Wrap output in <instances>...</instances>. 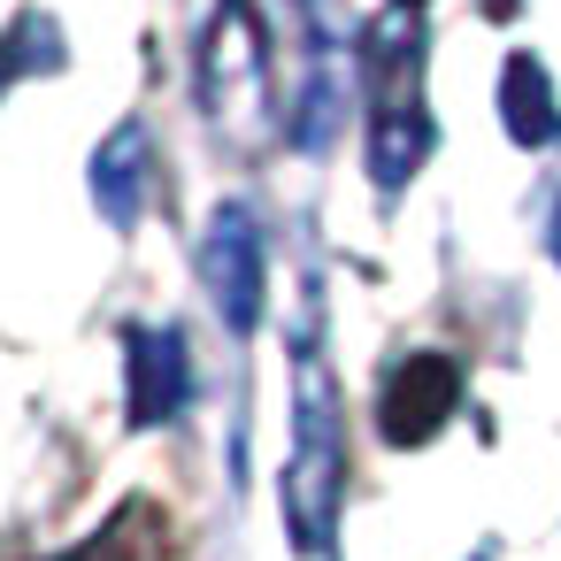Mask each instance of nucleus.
<instances>
[{
	"mask_svg": "<svg viewBox=\"0 0 561 561\" xmlns=\"http://www.w3.org/2000/svg\"><path fill=\"white\" fill-rule=\"evenodd\" d=\"M346 507V408L323 354L293 346V454H285V530L308 561L331 553Z\"/></svg>",
	"mask_w": 561,
	"mask_h": 561,
	"instance_id": "f257e3e1",
	"label": "nucleus"
},
{
	"mask_svg": "<svg viewBox=\"0 0 561 561\" xmlns=\"http://www.w3.org/2000/svg\"><path fill=\"white\" fill-rule=\"evenodd\" d=\"M201 108L224 139L254 147L277 124V39L262 0H224L201 32Z\"/></svg>",
	"mask_w": 561,
	"mask_h": 561,
	"instance_id": "f03ea898",
	"label": "nucleus"
},
{
	"mask_svg": "<svg viewBox=\"0 0 561 561\" xmlns=\"http://www.w3.org/2000/svg\"><path fill=\"white\" fill-rule=\"evenodd\" d=\"M423 55H431V0H385L362 24V93L377 116H431L423 101Z\"/></svg>",
	"mask_w": 561,
	"mask_h": 561,
	"instance_id": "7ed1b4c3",
	"label": "nucleus"
},
{
	"mask_svg": "<svg viewBox=\"0 0 561 561\" xmlns=\"http://www.w3.org/2000/svg\"><path fill=\"white\" fill-rule=\"evenodd\" d=\"M201 285L224 316L231 339H254L262 331V300H270V254H262V224L247 201H224L208 216V239H201Z\"/></svg>",
	"mask_w": 561,
	"mask_h": 561,
	"instance_id": "20e7f679",
	"label": "nucleus"
},
{
	"mask_svg": "<svg viewBox=\"0 0 561 561\" xmlns=\"http://www.w3.org/2000/svg\"><path fill=\"white\" fill-rule=\"evenodd\" d=\"M193 408V346L178 323H131L124 331V415L131 431H162Z\"/></svg>",
	"mask_w": 561,
	"mask_h": 561,
	"instance_id": "39448f33",
	"label": "nucleus"
},
{
	"mask_svg": "<svg viewBox=\"0 0 561 561\" xmlns=\"http://www.w3.org/2000/svg\"><path fill=\"white\" fill-rule=\"evenodd\" d=\"M461 408V362L454 354H400L385 369V392H377V431L385 446H431Z\"/></svg>",
	"mask_w": 561,
	"mask_h": 561,
	"instance_id": "423d86ee",
	"label": "nucleus"
},
{
	"mask_svg": "<svg viewBox=\"0 0 561 561\" xmlns=\"http://www.w3.org/2000/svg\"><path fill=\"white\" fill-rule=\"evenodd\" d=\"M147 185H154V139H147V124H116L101 139V154H93V208H101V224L139 231Z\"/></svg>",
	"mask_w": 561,
	"mask_h": 561,
	"instance_id": "0eeeda50",
	"label": "nucleus"
},
{
	"mask_svg": "<svg viewBox=\"0 0 561 561\" xmlns=\"http://www.w3.org/2000/svg\"><path fill=\"white\" fill-rule=\"evenodd\" d=\"M500 124L515 147H553L561 139V101L538 55H507L500 62Z\"/></svg>",
	"mask_w": 561,
	"mask_h": 561,
	"instance_id": "6e6552de",
	"label": "nucleus"
},
{
	"mask_svg": "<svg viewBox=\"0 0 561 561\" xmlns=\"http://www.w3.org/2000/svg\"><path fill=\"white\" fill-rule=\"evenodd\" d=\"M24 70H62V32L47 16H24L9 39H0V85L24 78Z\"/></svg>",
	"mask_w": 561,
	"mask_h": 561,
	"instance_id": "1a4fd4ad",
	"label": "nucleus"
},
{
	"mask_svg": "<svg viewBox=\"0 0 561 561\" xmlns=\"http://www.w3.org/2000/svg\"><path fill=\"white\" fill-rule=\"evenodd\" d=\"M546 247H553V270H561V201H553V216H546Z\"/></svg>",
	"mask_w": 561,
	"mask_h": 561,
	"instance_id": "9d476101",
	"label": "nucleus"
},
{
	"mask_svg": "<svg viewBox=\"0 0 561 561\" xmlns=\"http://www.w3.org/2000/svg\"><path fill=\"white\" fill-rule=\"evenodd\" d=\"M515 9H523V0H484V16H500V24H507Z\"/></svg>",
	"mask_w": 561,
	"mask_h": 561,
	"instance_id": "9b49d317",
	"label": "nucleus"
},
{
	"mask_svg": "<svg viewBox=\"0 0 561 561\" xmlns=\"http://www.w3.org/2000/svg\"><path fill=\"white\" fill-rule=\"evenodd\" d=\"M62 561H101V553H93V546H85V553H62Z\"/></svg>",
	"mask_w": 561,
	"mask_h": 561,
	"instance_id": "f8f14e48",
	"label": "nucleus"
},
{
	"mask_svg": "<svg viewBox=\"0 0 561 561\" xmlns=\"http://www.w3.org/2000/svg\"><path fill=\"white\" fill-rule=\"evenodd\" d=\"M477 561H484V553H477Z\"/></svg>",
	"mask_w": 561,
	"mask_h": 561,
	"instance_id": "ddd939ff",
	"label": "nucleus"
}]
</instances>
